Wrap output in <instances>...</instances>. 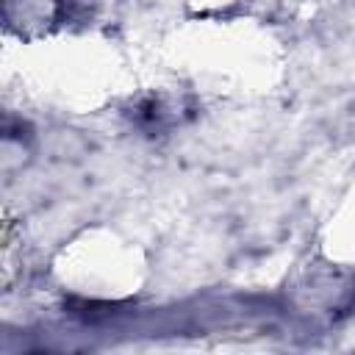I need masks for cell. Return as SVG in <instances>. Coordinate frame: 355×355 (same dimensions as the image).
I'll list each match as a JSON object with an SVG mask.
<instances>
[{"label": "cell", "mask_w": 355, "mask_h": 355, "mask_svg": "<svg viewBox=\"0 0 355 355\" xmlns=\"http://www.w3.org/2000/svg\"><path fill=\"white\" fill-rule=\"evenodd\" d=\"M58 14L55 0H8L6 3V22L17 33H39L47 22H53Z\"/></svg>", "instance_id": "cell-1"}]
</instances>
